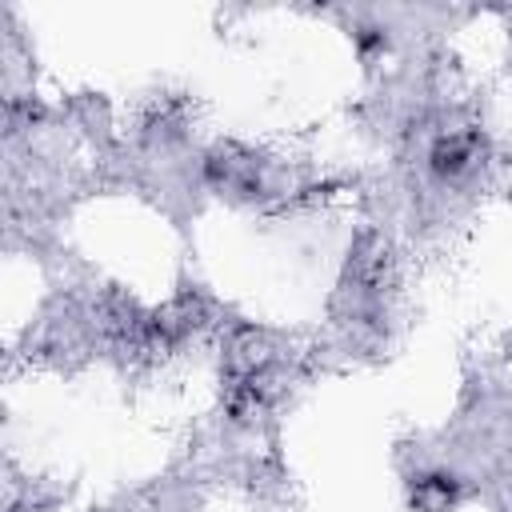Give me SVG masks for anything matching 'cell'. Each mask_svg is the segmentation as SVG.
<instances>
[{
	"label": "cell",
	"instance_id": "obj_1",
	"mask_svg": "<svg viewBox=\"0 0 512 512\" xmlns=\"http://www.w3.org/2000/svg\"><path fill=\"white\" fill-rule=\"evenodd\" d=\"M464 164V148L460 144H440L436 152H432V168L436 172H456Z\"/></svg>",
	"mask_w": 512,
	"mask_h": 512
}]
</instances>
